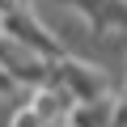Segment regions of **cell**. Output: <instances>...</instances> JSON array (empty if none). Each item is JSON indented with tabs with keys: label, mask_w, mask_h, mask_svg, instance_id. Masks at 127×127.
I'll return each instance as SVG.
<instances>
[{
	"label": "cell",
	"mask_w": 127,
	"mask_h": 127,
	"mask_svg": "<svg viewBox=\"0 0 127 127\" xmlns=\"http://www.w3.org/2000/svg\"><path fill=\"white\" fill-rule=\"evenodd\" d=\"M0 30H4L21 51H30V55L64 59V47H59L55 34L47 30V21H42L34 9H26V4H17V9H9V13H0Z\"/></svg>",
	"instance_id": "obj_1"
},
{
	"label": "cell",
	"mask_w": 127,
	"mask_h": 127,
	"mask_svg": "<svg viewBox=\"0 0 127 127\" xmlns=\"http://www.w3.org/2000/svg\"><path fill=\"white\" fill-rule=\"evenodd\" d=\"M13 89H17V85H13V76H9V72H4V68H0V97H9V93H13Z\"/></svg>",
	"instance_id": "obj_2"
}]
</instances>
